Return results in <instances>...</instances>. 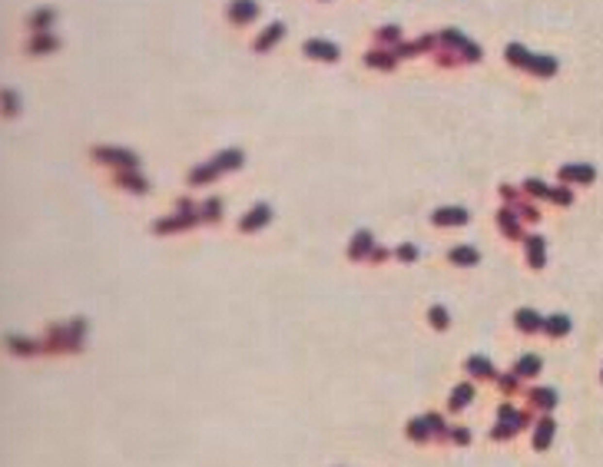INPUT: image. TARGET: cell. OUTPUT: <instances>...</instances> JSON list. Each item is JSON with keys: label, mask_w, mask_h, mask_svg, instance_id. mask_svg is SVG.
I'll list each match as a JSON object with an SVG mask.
<instances>
[{"label": "cell", "mask_w": 603, "mask_h": 467, "mask_svg": "<svg viewBox=\"0 0 603 467\" xmlns=\"http://www.w3.org/2000/svg\"><path fill=\"white\" fill-rule=\"evenodd\" d=\"M550 325H553V332H567V321H564V318H553Z\"/></svg>", "instance_id": "6da1fadb"}]
</instances>
